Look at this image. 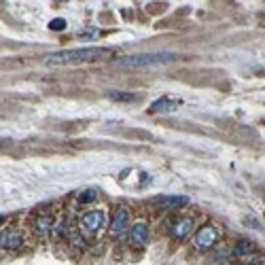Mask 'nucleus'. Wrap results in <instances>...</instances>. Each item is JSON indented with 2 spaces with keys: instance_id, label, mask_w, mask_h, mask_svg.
Instances as JSON below:
<instances>
[{
  "instance_id": "8",
  "label": "nucleus",
  "mask_w": 265,
  "mask_h": 265,
  "mask_svg": "<svg viewBox=\"0 0 265 265\" xmlns=\"http://www.w3.org/2000/svg\"><path fill=\"white\" fill-rule=\"evenodd\" d=\"M193 229H195L193 218L191 217H180L170 225V238L172 240H185V238H189L193 234Z\"/></svg>"
},
{
  "instance_id": "7",
  "label": "nucleus",
  "mask_w": 265,
  "mask_h": 265,
  "mask_svg": "<svg viewBox=\"0 0 265 265\" xmlns=\"http://www.w3.org/2000/svg\"><path fill=\"white\" fill-rule=\"evenodd\" d=\"M0 246H2V250H9V253L19 250L24 246V234L15 227L2 229V234H0Z\"/></svg>"
},
{
  "instance_id": "13",
  "label": "nucleus",
  "mask_w": 265,
  "mask_h": 265,
  "mask_svg": "<svg viewBox=\"0 0 265 265\" xmlns=\"http://www.w3.org/2000/svg\"><path fill=\"white\" fill-rule=\"evenodd\" d=\"M108 98L115 100V102H138L140 100V96H136V94H121V92H108Z\"/></svg>"
},
{
  "instance_id": "1",
  "label": "nucleus",
  "mask_w": 265,
  "mask_h": 265,
  "mask_svg": "<svg viewBox=\"0 0 265 265\" xmlns=\"http://www.w3.org/2000/svg\"><path fill=\"white\" fill-rule=\"evenodd\" d=\"M113 53L108 47H79V49H64L57 53H49L45 57V64L49 66H74V64H87L104 60Z\"/></svg>"
},
{
  "instance_id": "9",
  "label": "nucleus",
  "mask_w": 265,
  "mask_h": 265,
  "mask_svg": "<svg viewBox=\"0 0 265 265\" xmlns=\"http://www.w3.org/2000/svg\"><path fill=\"white\" fill-rule=\"evenodd\" d=\"M153 204L157 206L159 210H178L183 206L189 204V197L185 195H174V193H168V195H159L153 199Z\"/></svg>"
},
{
  "instance_id": "4",
  "label": "nucleus",
  "mask_w": 265,
  "mask_h": 265,
  "mask_svg": "<svg viewBox=\"0 0 265 265\" xmlns=\"http://www.w3.org/2000/svg\"><path fill=\"white\" fill-rule=\"evenodd\" d=\"M55 223H57V218L53 215H49V212H38V215L30 218V231L38 240H47L55 231Z\"/></svg>"
},
{
  "instance_id": "14",
  "label": "nucleus",
  "mask_w": 265,
  "mask_h": 265,
  "mask_svg": "<svg viewBox=\"0 0 265 265\" xmlns=\"http://www.w3.org/2000/svg\"><path fill=\"white\" fill-rule=\"evenodd\" d=\"M94 199H96V189H85V191L79 193L76 202L79 204H89V202H94Z\"/></svg>"
},
{
  "instance_id": "3",
  "label": "nucleus",
  "mask_w": 265,
  "mask_h": 265,
  "mask_svg": "<svg viewBox=\"0 0 265 265\" xmlns=\"http://www.w3.org/2000/svg\"><path fill=\"white\" fill-rule=\"evenodd\" d=\"M106 223V212L98 208V210H89L85 212L81 218H79V231L83 238H92L94 234H98V231L104 227Z\"/></svg>"
},
{
  "instance_id": "6",
  "label": "nucleus",
  "mask_w": 265,
  "mask_h": 265,
  "mask_svg": "<svg viewBox=\"0 0 265 265\" xmlns=\"http://www.w3.org/2000/svg\"><path fill=\"white\" fill-rule=\"evenodd\" d=\"M127 227H130V210H127L125 206H119V208L113 212L111 225H108V234L113 238H119Z\"/></svg>"
},
{
  "instance_id": "10",
  "label": "nucleus",
  "mask_w": 265,
  "mask_h": 265,
  "mask_svg": "<svg viewBox=\"0 0 265 265\" xmlns=\"http://www.w3.org/2000/svg\"><path fill=\"white\" fill-rule=\"evenodd\" d=\"M127 240H130V244L136 246V248L145 246V244L148 242V225H146V221H136L130 227V236H127Z\"/></svg>"
},
{
  "instance_id": "5",
  "label": "nucleus",
  "mask_w": 265,
  "mask_h": 265,
  "mask_svg": "<svg viewBox=\"0 0 265 265\" xmlns=\"http://www.w3.org/2000/svg\"><path fill=\"white\" fill-rule=\"evenodd\" d=\"M218 242V229L217 225H202L195 236H193V246L197 250H208Z\"/></svg>"
},
{
  "instance_id": "2",
  "label": "nucleus",
  "mask_w": 265,
  "mask_h": 265,
  "mask_svg": "<svg viewBox=\"0 0 265 265\" xmlns=\"http://www.w3.org/2000/svg\"><path fill=\"white\" fill-rule=\"evenodd\" d=\"M176 60L174 53H138V55H125L117 60V66L121 68H145V66H159V64H170Z\"/></svg>"
},
{
  "instance_id": "15",
  "label": "nucleus",
  "mask_w": 265,
  "mask_h": 265,
  "mask_svg": "<svg viewBox=\"0 0 265 265\" xmlns=\"http://www.w3.org/2000/svg\"><path fill=\"white\" fill-rule=\"evenodd\" d=\"M51 28L53 30H64L66 28V24H64V19H53V22H51Z\"/></svg>"
},
{
  "instance_id": "11",
  "label": "nucleus",
  "mask_w": 265,
  "mask_h": 265,
  "mask_svg": "<svg viewBox=\"0 0 265 265\" xmlns=\"http://www.w3.org/2000/svg\"><path fill=\"white\" fill-rule=\"evenodd\" d=\"M257 250V246L250 240H240L236 242L234 250H231V257H236V259H244V257H250Z\"/></svg>"
},
{
  "instance_id": "16",
  "label": "nucleus",
  "mask_w": 265,
  "mask_h": 265,
  "mask_svg": "<svg viewBox=\"0 0 265 265\" xmlns=\"http://www.w3.org/2000/svg\"><path fill=\"white\" fill-rule=\"evenodd\" d=\"M246 265H265V259H253V261H248Z\"/></svg>"
},
{
  "instance_id": "12",
  "label": "nucleus",
  "mask_w": 265,
  "mask_h": 265,
  "mask_svg": "<svg viewBox=\"0 0 265 265\" xmlns=\"http://www.w3.org/2000/svg\"><path fill=\"white\" fill-rule=\"evenodd\" d=\"M178 106L176 100H170V98H159L157 102H153L151 104V113H174Z\"/></svg>"
}]
</instances>
